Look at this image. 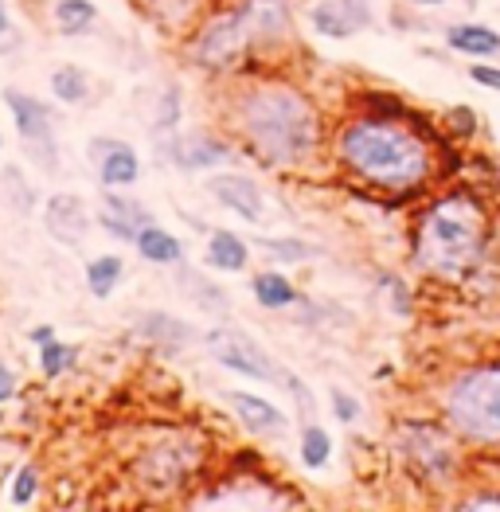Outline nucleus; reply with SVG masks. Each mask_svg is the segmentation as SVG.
<instances>
[{
  "mask_svg": "<svg viewBox=\"0 0 500 512\" xmlns=\"http://www.w3.org/2000/svg\"><path fill=\"white\" fill-rule=\"evenodd\" d=\"M329 126L325 106L286 67L227 79L219 94V129L258 169L293 176L329 161Z\"/></svg>",
  "mask_w": 500,
  "mask_h": 512,
  "instance_id": "obj_1",
  "label": "nucleus"
},
{
  "mask_svg": "<svg viewBox=\"0 0 500 512\" xmlns=\"http://www.w3.org/2000/svg\"><path fill=\"white\" fill-rule=\"evenodd\" d=\"M329 165L375 196H418L434 184V137L415 114L352 110L329 126Z\"/></svg>",
  "mask_w": 500,
  "mask_h": 512,
  "instance_id": "obj_2",
  "label": "nucleus"
},
{
  "mask_svg": "<svg viewBox=\"0 0 500 512\" xmlns=\"http://www.w3.org/2000/svg\"><path fill=\"white\" fill-rule=\"evenodd\" d=\"M493 251V204L473 184H450L434 192L415 215L407 258L415 274L458 286L469 282Z\"/></svg>",
  "mask_w": 500,
  "mask_h": 512,
  "instance_id": "obj_3",
  "label": "nucleus"
},
{
  "mask_svg": "<svg viewBox=\"0 0 500 512\" xmlns=\"http://www.w3.org/2000/svg\"><path fill=\"white\" fill-rule=\"evenodd\" d=\"M387 454L399 466V473L426 493L458 489L469 473V446L446 427V419L438 411L434 415H403L391 427Z\"/></svg>",
  "mask_w": 500,
  "mask_h": 512,
  "instance_id": "obj_4",
  "label": "nucleus"
},
{
  "mask_svg": "<svg viewBox=\"0 0 500 512\" xmlns=\"http://www.w3.org/2000/svg\"><path fill=\"white\" fill-rule=\"evenodd\" d=\"M434 411L477 454L500 450V356L454 368L434 387Z\"/></svg>",
  "mask_w": 500,
  "mask_h": 512,
  "instance_id": "obj_5",
  "label": "nucleus"
},
{
  "mask_svg": "<svg viewBox=\"0 0 500 512\" xmlns=\"http://www.w3.org/2000/svg\"><path fill=\"white\" fill-rule=\"evenodd\" d=\"M208 442L192 427H172L153 434L133 458H129V477L133 489L153 493V501H165L172 493L196 489L200 473L208 470Z\"/></svg>",
  "mask_w": 500,
  "mask_h": 512,
  "instance_id": "obj_6",
  "label": "nucleus"
},
{
  "mask_svg": "<svg viewBox=\"0 0 500 512\" xmlns=\"http://www.w3.org/2000/svg\"><path fill=\"white\" fill-rule=\"evenodd\" d=\"M184 63L208 79H239L250 71H266L250 47L247 32L227 0H215L208 12L184 32Z\"/></svg>",
  "mask_w": 500,
  "mask_h": 512,
  "instance_id": "obj_7",
  "label": "nucleus"
},
{
  "mask_svg": "<svg viewBox=\"0 0 500 512\" xmlns=\"http://www.w3.org/2000/svg\"><path fill=\"white\" fill-rule=\"evenodd\" d=\"M227 4L235 8L258 63L266 71L286 67V59L301 47V40H297V0H227Z\"/></svg>",
  "mask_w": 500,
  "mask_h": 512,
  "instance_id": "obj_8",
  "label": "nucleus"
},
{
  "mask_svg": "<svg viewBox=\"0 0 500 512\" xmlns=\"http://www.w3.org/2000/svg\"><path fill=\"white\" fill-rule=\"evenodd\" d=\"M204 348H208V356L219 368L243 376L250 384L282 387V380H286V368L254 341L247 329H239V325H227V321L211 325L208 333H204Z\"/></svg>",
  "mask_w": 500,
  "mask_h": 512,
  "instance_id": "obj_9",
  "label": "nucleus"
},
{
  "mask_svg": "<svg viewBox=\"0 0 500 512\" xmlns=\"http://www.w3.org/2000/svg\"><path fill=\"white\" fill-rule=\"evenodd\" d=\"M153 153L180 172H215L235 161V141L223 129H188V133H153Z\"/></svg>",
  "mask_w": 500,
  "mask_h": 512,
  "instance_id": "obj_10",
  "label": "nucleus"
},
{
  "mask_svg": "<svg viewBox=\"0 0 500 512\" xmlns=\"http://www.w3.org/2000/svg\"><path fill=\"white\" fill-rule=\"evenodd\" d=\"M4 106H8V114L16 122V133L24 141L28 161L36 169L47 172V176L59 172V141H55V118H51V110L43 106L40 98H32L24 90H12V86L4 90Z\"/></svg>",
  "mask_w": 500,
  "mask_h": 512,
  "instance_id": "obj_11",
  "label": "nucleus"
},
{
  "mask_svg": "<svg viewBox=\"0 0 500 512\" xmlns=\"http://www.w3.org/2000/svg\"><path fill=\"white\" fill-rule=\"evenodd\" d=\"M204 188H208V196L223 212L239 215L243 223H262L266 219V192H262V184L254 176H247V172L215 169L204 180Z\"/></svg>",
  "mask_w": 500,
  "mask_h": 512,
  "instance_id": "obj_12",
  "label": "nucleus"
},
{
  "mask_svg": "<svg viewBox=\"0 0 500 512\" xmlns=\"http://www.w3.org/2000/svg\"><path fill=\"white\" fill-rule=\"evenodd\" d=\"M86 161L94 165V176L102 188H133L141 180V157L133 145L118 137H90L86 141Z\"/></svg>",
  "mask_w": 500,
  "mask_h": 512,
  "instance_id": "obj_13",
  "label": "nucleus"
},
{
  "mask_svg": "<svg viewBox=\"0 0 500 512\" xmlns=\"http://www.w3.org/2000/svg\"><path fill=\"white\" fill-rule=\"evenodd\" d=\"M223 399H227V407H231V415H235L243 434H250V438H286L290 415L278 403H270L266 395L231 387V391H223Z\"/></svg>",
  "mask_w": 500,
  "mask_h": 512,
  "instance_id": "obj_14",
  "label": "nucleus"
},
{
  "mask_svg": "<svg viewBox=\"0 0 500 512\" xmlns=\"http://www.w3.org/2000/svg\"><path fill=\"white\" fill-rule=\"evenodd\" d=\"M305 20L321 40H352L372 24V0H317Z\"/></svg>",
  "mask_w": 500,
  "mask_h": 512,
  "instance_id": "obj_15",
  "label": "nucleus"
},
{
  "mask_svg": "<svg viewBox=\"0 0 500 512\" xmlns=\"http://www.w3.org/2000/svg\"><path fill=\"white\" fill-rule=\"evenodd\" d=\"M94 223H98L110 239H118V243H133V239H137V231H141L145 223H153V212H149L141 200L125 196V188H102V204H98Z\"/></svg>",
  "mask_w": 500,
  "mask_h": 512,
  "instance_id": "obj_16",
  "label": "nucleus"
},
{
  "mask_svg": "<svg viewBox=\"0 0 500 512\" xmlns=\"http://www.w3.org/2000/svg\"><path fill=\"white\" fill-rule=\"evenodd\" d=\"M90 223H94V215L86 212V204L75 192H55V196H47V204H43V227H47V235H51L55 243H63V247H83L86 235H90Z\"/></svg>",
  "mask_w": 500,
  "mask_h": 512,
  "instance_id": "obj_17",
  "label": "nucleus"
},
{
  "mask_svg": "<svg viewBox=\"0 0 500 512\" xmlns=\"http://www.w3.org/2000/svg\"><path fill=\"white\" fill-rule=\"evenodd\" d=\"M137 337L145 344H153L157 352H184L196 344V329L184 321V317H172L165 309H149L137 317Z\"/></svg>",
  "mask_w": 500,
  "mask_h": 512,
  "instance_id": "obj_18",
  "label": "nucleus"
},
{
  "mask_svg": "<svg viewBox=\"0 0 500 512\" xmlns=\"http://www.w3.org/2000/svg\"><path fill=\"white\" fill-rule=\"evenodd\" d=\"M250 298L258 309H266V313H286V309H297L301 305V290L293 286V278L286 270H258L254 278H250Z\"/></svg>",
  "mask_w": 500,
  "mask_h": 512,
  "instance_id": "obj_19",
  "label": "nucleus"
},
{
  "mask_svg": "<svg viewBox=\"0 0 500 512\" xmlns=\"http://www.w3.org/2000/svg\"><path fill=\"white\" fill-rule=\"evenodd\" d=\"M446 47L461 55V59H497L500 55V32L489 24H477V20H461L446 28Z\"/></svg>",
  "mask_w": 500,
  "mask_h": 512,
  "instance_id": "obj_20",
  "label": "nucleus"
},
{
  "mask_svg": "<svg viewBox=\"0 0 500 512\" xmlns=\"http://www.w3.org/2000/svg\"><path fill=\"white\" fill-rule=\"evenodd\" d=\"M176 286L192 298L196 309H204L208 317H227L231 313V294L219 286V282H211L204 270H196V266H180L176 262Z\"/></svg>",
  "mask_w": 500,
  "mask_h": 512,
  "instance_id": "obj_21",
  "label": "nucleus"
},
{
  "mask_svg": "<svg viewBox=\"0 0 500 512\" xmlns=\"http://www.w3.org/2000/svg\"><path fill=\"white\" fill-rule=\"evenodd\" d=\"M204 262H208V270H215V274H243L250 266V243L243 235L227 231V227H215V231H208Z\"/></svg>",
  "mask_w": 500,
  "mask_h": 512,
  "instance_id": "obj_22",
  "label": "nucleus"
},
{
  "mask_svg": "<svg viewBox=\"0 0 500 512\" xmlns=\"http://www.w3.org/2000/svg\"><path fill=\"white\" fill-rule=\"evenodd\" d=\"M133 251L145 258L149 266H176V262H184V243H180V235H172L157 219L137 231Z\"/></svg>",
  "mask_w": 500,
  "mask_h": 512,
  "instance_id": "obj_23",
  "label": "nucleus"
},
{
  "mask_svg": "<svg viewBox=\"0 0 500 512\" xmlns=\"http://www.w3.org/2000/svg\"><path fill=\"white\" fill-rule=\"evenodd\" d=\"M51 24L59 36H86L98 24V4L94 0H55Z\"/></svg>",
  "mask_w": 500,
  "mask_h": 512,
  "instance_id": "obj_24",
  "label": "nucleus"
},
{
  "mask_svg": "<svg viewBox=\"0 0 500 512\" xmlns=\"http://www.w3.org/2000/svg\"><path fill=\"white\" fill-rule=\"evenodd\" d=\"M125 278V258L122 255H94L86 262V290L98 301L114 298V290Z\"/></svg>",
  "mask_w": 500,
  "mask_h": 512,
  "instance_id": "obj_25",
  "label": "nucleus"
},
{
  "mask_svg": "<svg viewBox=\"0 0 500 512\" xmlns=\"http://www.w3.org/2000/svg\"><path fill=\"white\" fill-rule=\"evenodd\" d=\"M250 247L274 258V266L278 262L282 266H297V262H309V258L317 255V247L305 243V239H297V235H254Z\"/></svg>",
  "mask_w": 500,
  "mask_h": 512,
  "instance_id": "obj_26",
  "label": "nucleus"
},
{
  "mask_svg": "<svg viewBox=\"0 0 500 512\" xmlns=\"http://www.w3.org/2000/svg\"><path fill=\"white\" fill-rule=\"evenodd\" d=\"M297 454H301V466H305V470L321 473L329 462H333V434L321 427L317 419H313V423H301Z\"/></svg>",
  "mask_w": 500,
  "mask_h": 512,
  "instance_id": "obj_27",
  "label": "nucleus"
},
{
  "mask_svg": "<svg viewBox=\"0 0 500 512\" xmlns=\"http://www.w3.org/2000/svg\"><path fill=\"white\" fill-rule=\"evenodd\" d=\"M51 94L63 102V106H79L90 98V79H86L83 67H75V63H67V67H59L55 75H51Z\"/></svg>",
  "mask_w": 500,
  "mask_h": 512,
  "instance_id": "obj_28",
  "label": "nucleus"
},
{
  "mask_svg": "<svg viewBox=\"0 0 500 512\" xmlns=\"http://www.w3.org/2000/svg\"><path fill=\"white\" fill-rule=\"evenodd\" d=\"M184 94L180 86L168 83L161 94H157V106H153V133H176L180 129V118H184Z\"/></svg>",
  "mask_w": 500,
  "mask_h": 512,
  "instance_id": "obj_29",
  "label": "nucleus"
},
{
  "mask_svg": "<svg viewBox=\"0 0 500 512\" xmlns=\"http://www.w3.org/2000/svg\"><path fill=\"white\" fill-rule=\"evenodd\" d=\"M75 364H79V348H75V344H63L59 337L40 344V372L47 380H59V376L71 372Z\"/></svg>",
  "mask_w": 500,
  "mask_h": 512,
  "instance_id": "obj_30",
  "label": "nucleus"
},
{
  "mask_svg": "<svg viewBox=\"0 0 500 512\" xmlns=\"http://www.w3.org/2000/svg\"><path fill=\"white\" fill-rule=\"evenodd\" d=\"M0 188H4V196H8V204L16 208V212H32L36 208V188L24 180V172L16 169V165H4L0 169Z\"/></svg>",
  "mask_w": 500,
  "mask_h": 512,
  "instance_id": "obj_31",
  "label": "nucleus"
},
{
  "mask_svg": "<svg viewBox=\"0 0 500 512\" xmlns=\"http://www.w3.org/2000/svg\"><path fill=\"white\" fill-rule=\"evenodd\" d=\"M36 497H40V470L36 466H20L16 477H12V489H8V505L12 509H28Z\"/></svg>",
  "mask_w": 500,
  "mask_h": 512,
  "instance_id": "obj_32",
  "label": "nucleus"
},
{
  "mask_svg": "<svg viewBox=\"0 0 500 512\" xmlns=\"http://www.w3.org/2000/svg\"><path fill=\"white\" fill-rule=\"evenodd\" d=\"M375 282H379V290H387V294H391L387 301H391V309H395L399 317H407V313L415 309V294H411V282H407L403 274H395V270H383V274H379Z\"/></svg>",
  "mask_w": 500,
  "mask_h": 512,
  "instance_id": "obj_33",
  "label": "nucleus"
},
{
  "mask_svg": "<svg viewBox=\"0 0 500 512\" xmlns=\"http://www.w3.org/2000/svg\"><path fill=\"white\" fill-rule=\"evenodd\" d=\"M442 122H446V129H450V137H454V141H473V137L481 133L477 106H450Z\"/></svg>",
  "mask_w": 500,
  "mask_h": 512,
  "instance_id": "obj_34",
  "label": "nucleus"
},
{
  "mask_svg": "<svg viewBox=\"0 0 500 512\" xmlns=\"http://www.w3.org/2000/svg\"><path fill=\"white\" fill-rule=\"evenodd\" d=\"M282 387H290V399H293V407H297V419H301V423H313V419H317V403H313V391H309V384H305L301 376H293L290 368H286V380H282Z\"/></svg>",
  "mask_w": 500,
  "mask_h": 512,
  "instance_id": "obj_35",
  "label": "nucleus"
},
{
  "mask_svg": "<svg viewBox=\"0 0 500 512\" xmlns=\"http://www.w3.org/2000/svg\"><path fill=\"white\" fill-rule=\"evenodd\" d=\"M329 407H333L336 423H344V427L360 423V399H356L352 391H344V387H333V391H329Z\"/></svg>",
  "mask_w": 500,
  "mask_h": 512,
  "instance_id": "obj_36",
  "label": "nucleus"
},
{
  "mask_svg": "<svg viewBox=\"0 0 500 512\" xmlns=\"http://www.w3.org/2000/svg\"><path fill=\"white\" fill-rule=\"evenodd\" d=\"M458 509H500V489L497 485H477V489H469L465 497L454 501Z\"/></svg>",
  "mask_w": 500,
  "mask_h": 512,
  "instance_id": "obj_37",
  "label": "nucleus"
},
{
  "mask_svg": "<svg viewBox=\"0 0 500 512\" xmlns=\"http://www.w3.org/2000/svg\"><path fill=\"white\" fill-rule=\"evenodd\" d=\"M469 83L485 86V90H497L500 94V63L497 59H473V63H469Z\"/></svg>",
  "mask_w": 500,
  "mask_h": 512,
  "instance_id": "obj_38",
  "label": "nucleus"
},
{
  "mask_svg": "<svg viewBox=\"0 0 500 512\" xmlns=\"http://www.w3.org/2000/svg\"><path fill=\"white\" fill-rule=\"evenodd\" d=\"M12 395H16V372H12V368L0 360V403H8Z\"/></svg>",
  "mask_w": 500,
  "mask_h": 512,
  "instance_id": "obj_39",
  "label": "nucleus"
},
{
  "mask_svg": "<svg viewBox=\"0 0 500 512\" xmlns=\"http://www.w3.org/2000/svg\"><path fill=\"white\" fill-rule=\"evenodd\" d=\"M28 341H32V344H47V341H55V329H51V325H36V329L28 333Z\"/></svg>",
  "mask_w": 500,
  "mask_h": 512,
  "instance_id": "obj_40",
  "label": "nucleus"
},
{
  "mask_svg": "<svg viewBox=\"0 0 500 512\" xmlns=\"http://www.w3.org/2000/svg\"><path fill=\"white\" fill-rule=\"evenodd\" d=\"M8 28H12V16H8V8H4V4H0V36H4V32H8Z\"/></svg>",
  "mask_w": 500,
  "mask_h": 512,
  "instance_id": "obj_41",
  "label": "nucleus"
},
{
  "mask_svg": "<svg viewBox=\"0 0 500 512\" xmlns=\"http://www.w3.org/2000/svg\"><path fill=\"white\" fill-rule=\"evenodd\" d=\"M415 8H442V4H450V0H411Z\"/></svg>",
  "mask_w": 500,
  "mask_h": 512,
  "instance_id": "obj_42",
  "label": "nucleus"
},
{
  "mask_svg": "<svg viewBox=\"0 0 500 512\" xmlns=\"http://www.w3.org/2000/svg\"><path fill=\"white\" fill-rule=\"evenodd\" d=\"M0 145H4V141H0Z\"/></svg>",
  "mask_w": 500,
  "mask_h": 512,
  "instance_id": "obj_43",
  "label": "nucleus"
},
{
  "mask_svg": "<svg viewBox=\"0 0 500 512\" xmlns=\"http://www.w3.org/2000/svg\"><path fill=\"white\" fill-rule=\"evenodd\" d=\"M211 4H215V0H211Z\"/></svg>",
  "mask_w": 500,
  "mask_h": 512,
  "instance_id": "obj_44",
  "label": "nucleus"
}]
</instances>
